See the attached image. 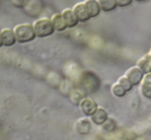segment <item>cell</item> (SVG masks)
<instances>
[{
    "mask_svg": "<svg viewBox=\"0 0 151 140\" xmlns=\"http://www.w3.org/2000/svg\"><path fill=\"white\" fill-rule=\"evenodd\" d=\"M29 0H11L13 5L18 7H24Z\"/></svg>",
    "mask_w": 151,
    "mask_h": 140,
    "instance_id": "obj_17",
    "label": "cell"
},
{
    "mask_svg": "<svg viewBox=\"0 0 151 140\" xmlns=\"http://www.w3.org/2000/svg\"><path fill=\"white\" fill-rule=\"evenodd\" d=\"M52 22V24L53 25L55 30H57L58 32H61V31L65 30L67 28L66 24H65L64 20L63 19L62 14L60 13H57L54 14L50 19Z\"/></svg>",
    "mask_w": 151,
    "mask_h": 140,
    "instance_id": "obj_11",
    "label": "cell"
},
{
    "mask_svg": "<svg viewBox=\"0 0 151 140\" xmlns=\"http://www.w3.org/2000/svg\"><path fill=\"white\" fill-rule=\"evenodd\" d=\"M135 1H147V0H135Z\"/></svg>",
    "mask_w": 151,
    "mask_h": 140,
    "instance_id": "obj_20",
    "label": "cell"
},
{
    "mask_svg": "<svg viewBox=\"0 0 151 140\" xmlns=\"http://www.w3.org/2000/svg\"><path fill=\"white\" fill-rule=\"evenodd\" d=\"M16 41L20 44L31 42L36 38L33 27L30 24H20L13 29Z\"/></svg>",
    "mask_w": 151,
    "mask_h": 140,
    "instance_id": "obj_1",
    "label": "cell"
},
{
    "mask_svg": "<svg viewBox=\"0 0 151 140\" xmlns=\"http://www.w3.org/2000/svg\"><path fill=\"white\" fill-rule=\"evenodd\" d=\"M116 4H117V6L124 7L131 4V3L133 2V0H116Z\"/></svg>",
    "mask_w": 151,
    "mask_h": 140,
    "instance_id": "obj_18",
    "label": "cell"
},
{
    "mask_svg": "<svg viewBox=\"0 0 151 140\" xmlns=\"http://www.w3.org/2000/svg\"><path fill=\"white\" fill-rule=\"evenodd\" d=\"M98 105L91 98H84L80 103V108L84 115L91 116L98 109Z\"/></svg>",
    "mask_w": 151,
    "mask_h": 140,
    "instance_id": "obj_4",
    "label": "cell"
},
{
    "mask_svg": "<svg viewBox=\"0 0 151 140\" xmlns=\"http://www.w3.org/2000/svg\"><path fill=\"white\" fill-rule=\"evenodd\" d=\"M137 66L142 70L145 74L151 73V55H145L137 61Z\"/></svg>",
    "mask_w": 151,
    "mask_h": 140,
    "instance_id": "obj_10",
    "label": "cell"
},
{
    "mask_svg": "<svg viewBox=\"0 0 151 140\" xmlns=\"http://www.w3.org/2000/svg\"><path fill=\"white\" fill-rule=\"evenodd\" d=\"M91 119L96 125H103L108 120V113L103 108L99 107L94 114L91 116Z\"/></svg>",
    "mask_w": 151,
    "mask_h": 140,
    "instance_id": "obj_12",
    "label": "cell"
},
{
    "mask_svg": "<svg viewBox=\"0 0 151 140\" xmlns=\"http://www.w3.org/2000/svg\"><path fill=\"white\" fill-rule=\"evenodd\" d=\"M61 14L67 28H73L78 25L79 21L74 13L72 9H65L62 11Z\"/></svg>",
    "mask_w": 151,
    "mask_h": 140,
    "instance_id": "obj_7",
    "label": "cell"
},
{
    "mask_svg": "<svg viewBox=\"0 0 151 140\" xmlns=\"http://www.w3.org/2000/svg\"><path fill=\"white\" fill-rule=\"evenodd\" d=\"M140 84L142 95L147 99H151V73L145 74Z\"/></svg>",
    "mask_w": 151,
    "mask_h": 140,
    "instance_id": "obj_9",
    "label": "cell"
},
{
    "mask_svg": "<svg viewBox=\"0 0 151 140\" xmlns=\"http://www.w3.org/2000/svg\"><path fill=\"white\" fill-rule=\"evenodd\" d=\"M145 74L142 72L139 66H134L128 69L125 74V76L128 79L133 85H138L141 83Z\"/></svg>",
    "mask_w": 151,
    "mask_h": 140,
    "instance_id": "obj_3",
    "label": "cell"
},
{
    "mask_svg": "<svg viewBox=\"0 0 151 140\" xmlns=\"http://www.w3.org/2000/svg\"><path fill=\"white\" fill-rule=\"evenodd\" d=\"M117 83H118L120 84V85L123 87L124 89H125L126 91H131V90L132 89L133 86H134V85L131 84V83L128 80V79L125 76L120 77V78L118 79Z\"/></svg>",
    "mask_w": 151,
    "mask_h": 140,
    "instance_id": "obj_16",
    "label": "cell"
},
{
    "mask_svg": "<svg viewBox=\"0 0 151 140\" xmlns=\"http://www.w3.org/2000/svg\"><path fill=\"white\" fill-rule=\"evenodd\" d=\"M72 10L78 18L79 22H86L91 19L84 2H79L75 4L72 8Z\"/></svg>",
    "mask_w": 151,
    "mask_h": 140,
    "instance_id": "obj_5",
    "label": "cell"
},
{
    "mask_svg": "<svg viewBox=\"0 0 151 140\" xmlns=\"http://www.w3.org/2000/svg\"><path fill=\"white\" fill-rule=\"evenodd\" d=\"M3 46L2 44V40H1V33H0V48Z\"/></svg>",
    "mask_w": 151,
    "mask_h": 140,
    "instance_id": "obj_19",
    "label": "cell"
},
{
    "mask_svg": "<svg viewBox=\"0 0 151 140\" xmlns=\"http://www.w3.org/2000/svg\"><path fill=\"white\" fill-rule=\"evenodd\" d=\"M34 31L38 38H45L50 36L55 32V29L50 19L41 18L35 21L32 24Z\"/></svg>",
    "mask_w": 151,
    "mask_h": 140,
    "instance_id": "obj_2",
    "label": "cell"
},
{
    "mask_svg": "<svg viewBox=\"0 0 151 140\" xmlns=\"http://www.w3.org/2000/svg\"><path fill=\"white\" fill-rule=\"evenodd\" d=\"M90 18H95L100 15L102 11L98 1L97 0H86L84 1Z\"/></svg>",
    "mask_w": 151,
    "mask_h": 140,
    "instance_id": "obj_8",
    "label": "cell"
},
{
    "mask_svg": "<svg viewBox=\"0 0 151 140\" xmlns=\"http://www.w3.org/2000/svg\"><path fill=\"white\" fill-rule=\"evenodd\" d=\"M90 129H91V124L88 119L83 118L79 119L75 124V131L79 134L86 135L89 132Z\"/></svg>",
    "mask_w": 151,
    "mask_h": 140,
    "instance_id": "obj_13",
    "label": "cell"
},
{
    "mask_svg": "<svg viewBox=\"0 0 151 140\" xmlns=\"http://www.w3.org/2000/svg\"><path fill=\"white\" fill-rule=\"evenodd\" d=\"M0 33H1L3 46L8 47H12L16 44V38L13 29L10 28H4L0 31Z\"/></svg>",
    "mask_w": 151,
    "mask_h": 140,
    "instance_id": "obj_6",
    "label": "cell"
},
{
    "mask_svg": "<svg viewBox=\"0 0 151 140\" xmlns=\"http://www.w3.org/2000/svg\"><path fill=\"white\" fill-rule=\"evenodd\" d=\"M149 53H150V54L151 55V49H150V52H149Z\"/></svg>",
    "mask_w": 151,
    "mask_h": 140,
    "instance_id": "obj_21",
    "label": "cell"
},
{
    "mask_svg": "<svg viewBox=\"0 0 151 140\" xmlns=\"http://www.w3.org/2000/svg\"><path fill=\"white\" fill-rule=\"evenodd\" d=\"M111 92L115 97H122L125 95L127 91L124 89L123 87L118 83L117 82L114 84L111 87Z\"/></svg>",
    "mask_w": 151,
    "mask_h": 140,
    "instance_id": "obj_15",
    "label": "cell"
},
{
    "mask_svg": "<svg viewBox=\"0 0 151 140\" xmlns=\"http://www.w3.org/2000/svg\"><path fill=\"white\" fill-rule=\"evenodd\" d=\"M101 10L103 12H111L117 7L116 0H97Z\"/></svg>",
    "mask_w": 151,
    "mask_h": 140,
    "instance_id": "obj_14",
    "label": "cell"
}]
</instances>
